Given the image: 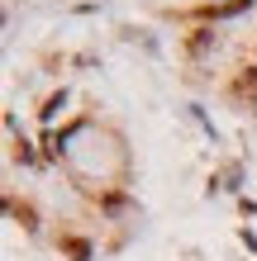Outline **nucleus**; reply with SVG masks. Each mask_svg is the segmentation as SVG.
Here are the masks:
<instances>
[{
  "instance_id": "obj_1",
  "label": "nucleus",
  "mask_w": 257,
  "mask_h": 261,
  "mask_svg": "<svg viewBox=\"0 0 257 261\" xmlns=\"http://www.w3.org/2000/svg\"><path fill=\"white\" fill-rule=\"evenodd\" d=\"M233 100L238 105H257V71H243L233 81Z\"/></svg>"
},
{
  "instance_id": "obj_2",
  "label": "nucleus",
  "mask_w": 257,
  "mask_h": 261,
  "mask_svg": "<svg viewBox=\"0 0 257 261\" xmlns=\"http://www.w3.org/2000/svg\"><path fill=\"white\" fill-rule=\"evenodd\" d=\"M248 10V0H229V5H205V14H215V19H224V14H238Z\"/></svg>"
},
{
  "instance_id": "obj_3",
  "label": "nucleus",
  "mask_w": 257,
  "mask_h": 261,
  "mask_svg": "<svg viewBox=\"0 0 257 261\" xmlns=\"http://www.w3.org/2000/svg\"><path fill=\"white\" fill-rule=\"evenodd\" d=\"M67 252H72V256H77V261H90V247H86V242H81V238H67Z\"/></svg>"
},
{
  "instance_id": "obj_4",
  "label": "nucleus",
  "mask_w": 257,
  "mask_h": 261,
  "mask_svg": "<svg viewBox=\"0 0 257 261\" xmlns=\"http://www.w3.org/2000/svg\"><path fill=\"white\" fill-rule=\"evenodd\" d=\"M205 48H209V34H205V29H200V34H195V38H191V53H205Z\"/></svg>"
}]
</instances>
